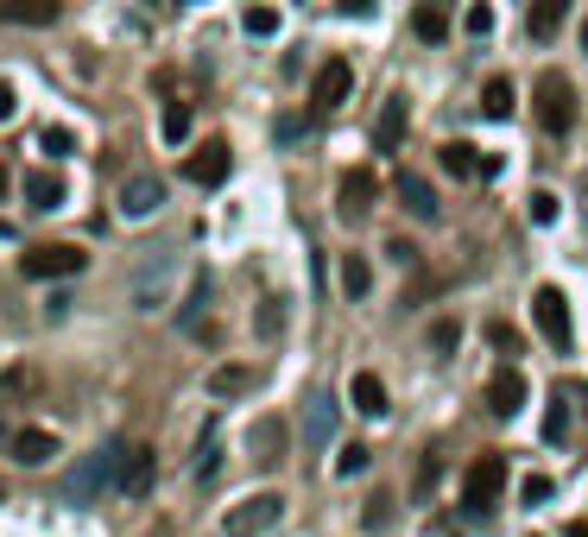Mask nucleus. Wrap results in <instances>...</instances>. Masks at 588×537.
I'll return each mask as SVG.
<instances>
[{"label":"nucleus","mask_w":588,"mask_h":537,"mask_svg":"<svg viewBox=\"0 0 588 537\" xmlns=\"http://www.w3.org/2000/svg\"><path fill=\"white\" fill-rule=\"evenodd\" d=\"M38 152L64 158V152H76V133H71V127H44V133H38Z\"/></svg>","instance_id":"nucleus-36"},{"label":"nucleus","mask_w":588,"mask_h":537,"mask_svg":"<svg viewBox=\"0 0 588 537\" xmlns=\"http://www.w3.org/2000/svg\"><path fill=\"white\" fill-rule=\"evenodd\" d=\"M500 487H507V456H475L469 462V474H462V506L475 512V519H487L494 506H500Z\"/></svg>","instance_id":"nucleus-2"},{"label":"nucleus","mask_w":588,"mask_h":537,"mask_svg":"<svg viewBox=\"0 0 588 537\" xmlns=\"http://www.w3.org/2000/svg\"><path fill=\"white\" fill-rule=\"evenodd\" d=\"M13 107H20V95H13V82H0V120H13Z\"/></svg>","instance_id":"nucleus-46"},{"label":"nucleus","mask_w":588,"mask_h":537,"mask_svg":"<svg viewBox=\"0 0 588 537\" xmlns=\"http://www.w3.org/2000/svg\"><path fill=\"white\" fill-rule=\"evenodd\" d=\"M114 468H120V443H114V449H95V456L64 481V494H71V500H95L102 487H114Z\"/></svg>","instance_id":"nucleus-8"},{"label":"nucleus","mask_w":588,"mask_h":537,"mask_svg":"<svg viewBox=\"0 0 588 537\" xmlns=\"http://www.w3.org/2000/svg\"><path fill=\"white\" fill-rule=\"evenodd\" d=\"M570 436V393H551L545 405V443H563Z\"/></svg>","instance_id":"nucleus-30"},{"label":"nucleus","mask_w":588,"mask_h":537,"mask_svg":"<svg viewBox=\"0 0 588 537\" xmlns=\"http://www.w3.org/2000/svg\"><path fill=\"white\" fill-rule=\"evenodd\" d=\"M228 165H234L228 140H203V145H196V152L184 158V178L196 183V190H216V183L228 178Z\"/></svg>","instance_id":"nucleus-10"},{"label":"nucleus","mask_w":588,"mask_h":537,"mask_svg":"<svg viewBox=\"0 0 588 537\" xmlns=\"http://www.w3.org/2000/svg\"><path fill=\"white\" fill-rule=\"evenodd\" d=\"M519 405H525V380H519V367H500L487 380V411L494 418H519Z\"/></svg>","instance_id":"nucleus-16"},{"label":"nucleus","mask_w":588,"mask_h":537,"mask_svg":"<svg viewBox=\"0 0 588 537\" xmlns=\"http://www.w3.org/2000/svg\"><path fill=\"white\" fill-rule=\"evenodd\" d=\"M0 196H7V165H0Z\"/></svg>","instance_id":"nucleus-49"},{"label":"nucleus","mask_w":588,"mask_h":537,"mask_svg":"<svg viewBox=\"0 0 588 537\" xmlns=\"http://www.w3.org/2000/svg\"><path fill=\"white\" fill-rule=\"evenodd\" d=\"M513 107H519L513 82H507V76H494V82H487V95H481V114H487V120H513Z\"/></svg>","instance_id":"nucleus-26"},{"label":"nucleus","mask_w":588,"mask_h":537,"mask_svg":"<svg viewBox=\"0 0 588 537\" xmlns=\"http://www.w3.org/2000/svg\"><path fill=\"white\" fill-rule=\"evenodd\" d=\"M437 474H443V462H437V456H424V462H418V500H431V487H437Z\"/></svg>","instance_id":"nucleus-41"},{"label":"nucleus","mask_w":588,"mask_h":537,"mask_svg":"<svg viewBox=\"0 0 588 537\" xmlns=\"http://www.w3.org/2000/svg\"><path fill=\"white\" fill-rule=\"evenodd\" d=\"M158 203H165V178L158 171H133V178L120 183V215L146 221V215H158Z\"/></svg>","instance_id":"nucleus-11"},{"label":"nucleus","mask_w":588,"mask_h":537,"mask_svg":"<svg viewBox=\"0 0 588 537\" xmlns=\"http://www.w3.org/2000/svg\"><path fill=\"white\" fill-rule=\"evenodd\" d=\"M241 26H247L254 38H272V33H279V13H272V7H247V13H241Z\"/></svg>","instance_id":"nucleus-35"},{"label":"nucleus","mask_w":588,"mask_h":537,"mask_svg":"<svg viewBox=\"0 0 588 537\" xmlns=\"http://www.w3.org/2000/svg\"><path fill=\"white\" fill-rule=\"evenodd\" d=\"M254 386H259V367H247V360H221L209 373V398H247Z\"/></svg>","instance_id":"nucleus-15"},{"label":"nucleus","mask_w":588,"mask_h":537,"mask_svg":"<svg viewBox=\"0 0 588 537\" xmlns=\"http://www.w3.org/2000/svg\"><path fill=\"white\" fill-rule=\"evenodd\" d=\"M203 310H209V279H190V297H184V310H178V322H184L190 335L203 329Z\"/></svg>","instance_id":"nucleus-29"},{"label":"nucleus","mask_w":588,"mask_h":537,"mask_svg":"<svg viewBox=\"0 0 588 537\" xmlns=\"http://www.w3.org/2000/svg\"><path fill=\"white\" fill-rule=\"evenodd\" d=\"M373 449L368 443H342V456H335V474H368Z\"/></svg>","instance_id":"nucleus-32"},{"label":"nucleus","mask_w":588,"mask_h":537,"mask_svg":"<svg viewBox=\"0 0 588 537\" xmlns=\"http://www.w3.org/2000/svg\"><path fill=\"white\" fill-rule=\"evenodd\" d=\"M247 449H254L259 468H279L285 462V424H279V418H259L254 436H247Z\"/></svg>","instance_id":"nucleus-18"},{"label":"nucleus","mask_w":588,"mask_h":537,"mask_svg":"<svg viewBox=\"0 0 588 537\" xmlns=\"http://www.w3.org/2000/svg\"><path fill=\"white\" fill-rule=\"evenodd\" d=\"M405 127H411V102H405V95H386V102H380V120H373V145H380V152H399Z\"/></svg>","instance_id":"nucleus-13"},{"label":"nucleus","mask_w":588,"mask_h":537,"mask_svg":"<svg viewBox=\"0 0 588 537\" xmlns=\"http://www.w3.org/2000/svg\"><path fill=\"white\" fill-rule=\"evenodd\" d=\"M525 215H532L538 228H551L557 221V190H532V196H525Z\"/></svg>","instance_id":"nucleus-33"},{"label":"nucleus","mask_w":588,"mask_h":537,"mask_svg":"<svg viewBox=\"0 0 588 537\" xmlns=\"http://www.w3.org/2000/svg\"><path fill=\"white\" fill-rule=\"evenodd\" d=\"M583 228H588V171H583Z\"/></svg>","instance_id":"nucleus-48"},{"label":"nucleus","mask_w":588,"mask_h":537,"mask_svg":"<svg viewBox=\"0 0 588 537\" xmlns=\"http://www.w3.org/2000/svg\"><path fill=\"white\" fill-rule=\"evenodd\" d=\"M583 51H588V20H583Z\"/></svg>","instance_id":"nucleus-50"},{"label":"nucleus","mask_w":588,"mask_h":537,"mask_svg":"<svg viewBox=\"0 0 588 537\" xmlns=\"http://www.w3.org/2000/svg\"><path fill=\"white\" fill-rule=\"evenodd\" d=\"M285 329V297H266L259 304V335H279Z\"/></svg>","instance_id":"nucleus-39"},{"label":"nucleus","mask_w":588,"mask_h":537,"mask_svg":"<svg viewBox=\"0 0 588 537\" xmlns=\"http://www.w3.org/2000/svg\"><path fill=\"white\" fill-rule=\"evenodd\" d=\"M563 537H588V519H576V525H570V532H563Z\"/></svg>","instance_id":"nucleus-47"},{"label":"nucleus","mask_w":588,"mask_h":537,"mask_svg":"<svg viewBox=\"0 0 588 537\" xmlns=\"http://www.w3.org/2000/svg\"><path fill=\"white\" fill-rule=\"evenodd\" d=\"M487 342H494V348H507V355L525 348V342H519V329H507V322H494V329H487Z\"/></svg>","instance_id":"nucleus-42"},{"label":"nucleus","mask_w":588,"mask_h":537,"mask_svg":"<svg viewBox=\"0 0 588 537\" xmlns=\"http://www.w3.org/2000/svg\"><path fill=\"white\" fill-rule=\"evenodd\" d=\"M152 481H158V456H152V443H120V468H114V487H120L127 500H146Z\"/></svg>","instance_id":"nucleus-6"},{"label":"nucleus","mask_w":588,"mask_h":537,"mask_svg":"<svg viewBox=\"0 0 588 537\" xmlns=\"http://www.w3.org/2000/svg\"><path fill=\"white\" fill-rule=\"evenodd\" d=\"M462 26H469V38H494V7H487V0H475V7L462 13Z\"/></svg>","instance_id":"nucleus-38"},{"label":"nucleus","mask_w":588,"mask_h":537,"mask_svg":"<svg viewBox=\"0 0 588 537\" xmlns=\"http://www.w3.org/2000/svg\"><path fill=\"white\" fill-rule=\"evenodd\" d=\"M7 26H57V0H0Z\"/></svg>","instance_id":"nucleus-20"},{"label":"nucleus","mask_w":588,"mask_h":537,"mask_svg":"<svg viewBox=\"0 0 588 537\" xmlns=\"http://www.w3.org/2000/svg\"><path fill=\"white\" fill-rule=\"evenodd\" d=\"M348 89H355L348 57H323V64H317V76H310V114H317V120H323V114H335V107L348 102Z\"/></svg>","instance_id":"nucleus-5"},{"label":"nucleus","mask_w":588,"mask_h":537,"mask_svg":"<svg viewBox=\"0 0 588 537\" xmlns=\"http://www.w3.org/2000/svg\"><path fill=\"white\" fill-rule=\"evenodd\" d=\"M386 253H393V259H399V266H418V247H411V241H405V234H399V241H386Z\"/></svg>","instance_id":"nucleus-45"},{"label":"nucleus","mask_w":588,"mask_h":537,"mask_svg":"<svg viewBox=\"0 0 588 537\" xmlns=\"http://www.w3.org/2000/svg\"><path fill=\"white\" fill-rule=\"evenodd\" d=\"M348 398H355V411H361V418H386V380H380V373H355Z\"/></svg>","instance_id":"nucleus-22"},{"label":"nucleus","mask_w":588,"mask_h":537,"mask_svg":"<svg viewBox=\"0 0 588 537\" xmlns=\"http://www.w3.org/2000/svg\"><path fill=\"white\" fill-rule=\"evenodd\" d=\"M38 393H44V373H38V367H7V373H0V405L38 398Z\"/></svg>","instance_id":"nucleus-23"},{"label":"nucleus","mask_w":588,"mask_h":537,"mask_svg":"<svg viewBox=\"0 0 588 537\" xmlns=\"http://www.w3.org/2000/svg\"><path fill=\"white\" fill-rule=\"evenodd\" d=\"M411 33L424 38V44H443V38L456 33V0H418L411 7Z\"/></svg>","instance_id":"nucleus-12"},{"label":"nucleus","mask_w":588,"mask_h":537,"mask_svg":"<svg viewBox=\"0 0 588 537\" xmlns=\"http://www.w3.org/2000/svg\"><path fill=\"white\" fill-rule=\"evenodd\" d=\"M342 291H348V297H368V291H373L368 253H342Z\"/></svg>","instance_id":"nucleus-27"},{"label":"nucleus","mask_w":588,"mask_h":537,"mask_svg":"<svg viewBox=\"0 0 588 537\" xmlns=\"http://www.w3.org/2000/svg\"><path fill=\"white\" fill-rule=\"evenodd\" d=\"M437 158H443V171H449V178H481V152L469 140H449Z\"/></svg>","instance_id":"nucleus-25"},{"label":"nucleus","mask_w":588,"mask_h":537,"mask_svg":"<svg viewBox=\"0 0 588 537\" xmlns=\"http://www.w3.org/2000/svg\"><path fill=\"white\" fill-rule=\"evenodd\" d=\"M330 430H335V398H310V418H304V443H310V449H323V443H330Z\"/></svg>","instance_id":"nucleus-24"},{"label":"nucleus","mask_w":588,"mask_h":537,"mask_svg":"<svg viewBox=\"0 0 588 537\" xmlns=\"http://www.w3.org/2000/svg\"><path fill=\"white\" fill-rule=\"evenodd\" d=\"M7 449H13V462H20V468H44L51 456H57V436H51V430H38V424H26V430H13V436H7Z\"/></svg>","instance_id":"nucleus-14"},{"label":"nucleus","mask_w":588,"mask_h":537,"mask_svg":"<svg viewBox=\"0 0 588 537\" xmlns=\"http://www.w3.org/2000/svg\"><path fill=\"white\" fill-rule=\"evenodd\" d=\"M551 494H557L551 474H525V481H519V500H525V506H545Z\"/></svg>","instance_id":"nucleus-34"},{"label":"nucleus","mask_w":588,"mask_h":537,"mask_svg":"<svg viewBox=\"0 0 588 537\" xmlns=\"http://www.w3.org/2000/svg\"><path fill=\"white\" fill-rule=\"evenodd\" d=\"M221 468V449H216V436H203V449H196V481H209Z\"/></svg>","instance_id":"nucleus-40"},{"label":"nucleus","mask_w":588,"mask_h":537,"mask_svg":"<svg viewBox=\"0 0 588 537\" xmlns=\"http://www.w3.org/2000/svg\"><path fill=\"white\" fill-rule=\"evenodd\" d=\"M304 127H310L304 114H279V140H304Z\"/></svg>","instance_id":"nucleus-44"},{"label":"nucleus","mask_w":588,"mask_h":537,"mask_svg":"<svg viewBox=\"0 0 588 537\" xmlns=\"http://www.w3.org/2000/svg\"><path fill=\"white\" fill-rule=\"evenodd\" d=\"M279 519H285V500H279V494H247L241 506L221 512V532L228 537H259V532H272Z\"/></svg>","instance_id":"nucleus-4"},{"label":"nucleus","mask_w":588,"mask_h":537,"mask_svg":"<svg viewBox=\"0 0 588 537\" xmlns=\"http://www.w3.org/2000/svg\"><path fill=\"white\" fill-rule=\"evenodd\" d=\"M158 133H165V145H184L190 140V107L171 102V107H165V120H158Z\"/></svg>","instance_id":"nucleus-31"},{"label":"nucleus","mask_w":588,"mask_h":537,"mask_svg":"<svg viewBox=\"0 0 588 537\" xmlns=\"http://www.w3.org/2000/svg\"><path fill=\"white\" fill-rule=\"evenodd\" d=\"M456 348H462V322H456V317H437V322H431V355L449 360Z\"/></svg>","instance_id":"nucleus-28"},{"label":"nucleus","mask_w":588,"mask_h":537,"mask_svg":"<svg viewBox=\"0 0 588 537\" xmlns=\"http://www.w3.org/2000/svg\"><path fill=\"white\" fill-rule=\"evenodd\" d=\"M361 525H368V532H386V525H393V494H373L368 512H361Z\"/></svg>","instance_id":"nucleus-37"},{"label":"nucleus","mask_w":588,"mask_h":537,"mask_svg":"<svg viewBox=\"0 0 588 537\" xmlns=\"http://www.w3.org/2000/svg\"><path fill=\"white\" fill-rule=\"evenodd\" d=\"M563 20H570V0H525V33L538 38V44H545V38H557V26H563Z\"/></svg>","instance_id":"nucleus-19"},{"label":"nucleus","mask_w":588,"mask_h":537,"mask_svg":"<svg viewBox=\"0 0 588 537\" xmlns=\"http://www.w3.org/2000/svg\"><path fill=\"white\" fill-rule=\"evenodd\" d=\"M532 317H538V335H545L551 348H570V297H563L557 285H538Z\"/></svg>","instance_id":"nucleus-9"},{"label":"nucleus","mask_w":588,"mask_h":537,"mask_svg":"<svg viewBox=\"0 0 588 537\" xmlns=\"http://www.w3.org/2000/svg\"><path fill=\"white\" fill-rule=\"evenodd\" d=\"M373 7L380 0H335V13H348V20H373Z\"/></svg>","instance_id":"nucleus-43"},{"label":"nucleus","mask_w":588,"mask_h":537,"mask_svg":"<svg viewBox=\"0 0 588 537\" xmlns=\"http://www.w3.org/2000/svg\"><path fill=\"white\" fill-rule=\"evenodd\" d=\"M393 190H399V203H405V215H411V221H437V190L418 178V171H399V178H393Z\"/></svg>","instance_id":"nucleus-17"},{"label":"nucleus","mask_w":588,"mask_h":537,"mask_svg":"<svg viewBox=\"0 0 588 537\" xmlns=\"http://www.w3.org/2000/svg\"><path fill=\"white\" fill-rule=\"evenodd\" d=\"M532 114H538V127L563 140L570 127H576V89H570V76L563 71H545L538 76V89H532Z\"/></svg>","instance_id":"nucleus-1"},{"label":"nucleus","mask_w":588,"mask_h":537,"mask_svg":"<svg viewBox=\"0 0 588 537\" xmlns=\"http://www.w3.org/2000/svg\"><path fill=\"white\" fill-rule=\"evenodd\" d=\"M82 266H89V253L76 247V241H38V247L20 253V272H26V279H71Z\"/></svg>","instance_id":"nucleus-3"},{"label":"nucleus","mask_w":588,"mask_h":537,"mask_svg":"<svg viewBox=\"0 0 588 537\" xmlns=\"http://www.w3.org/2000/svg\"><path fill=\"white\" fill-rule=\"evenodd\" d=\"M373 203H380V178H373L368 165L342 171V183H335V209H342V221H368Z\"/></svg>","instance_id":"nucleus-7"},{"label":"nucleus","mask_w":588,"mask_h":537,"mask_svg":"<svg viewBox=\"0 0 588 537\" xmlns=\"http://www.w3.org/2000/svg\"><path fill=\"white\" fill-rule=\"evenodd\" d=\"M178 7H196V0H178Z\"/></svg>","instance_id":"nucleus-52"},{"label":"nucleus","mask_w":588,"mask_h":537,"mask_svg":"<svg viewBox=\"0 0 588 537\" xmlns=\"http://www.w3.org/2000/svg\"><path fill=\"white\" fill-rule=\"evenodd\" d=\"M64 196H71V190H64L57 171H26V203H33V209H64Z\"/></svg>","instance_id":"nucleus-21"},{"label":"nucleus","mask_w":588,"mask_h":537,"mask_svg":"<svg viewBox=\"0 0 588 537\" xmlns=\"http://www.w3.org/2000/svg\"><path fill=\"white\" fill-rule=\"evenodd\" d=\"M583 411H588V386H583Z\"/></svg>","instance_id":"nucleus-51"}]
</instances>
